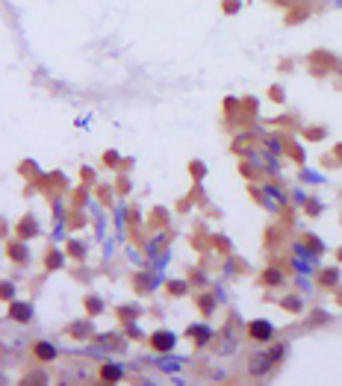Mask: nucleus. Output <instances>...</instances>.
Wrapping results in <instances>:
<instances>
[{"mask_svg": "<svg viewBox=\"0 0 342 386\" xmlns=\"http://www.w3.org/2000/svg\"><path fill=\"white\" fill-rule=\"evenodd\" d=\"M100 375H104V380H109V383H115L118 377H121V369H118V365H106V369L100 372Z\"/></svg>", "mask_w": 342, "mask_h": 386, "instance_id": "39448f33", "label": "nucleus"}, {"mask_svg": "<svg viewBox=\"0 0 342 386\" xmlns=\"http://www.w3.org/2000/svg\"><path fill=\"white\" fill-rule=\"evenodd\" d=\"M12 316H15V318H21V321H27V318H30V310H27L24 304H15V310H12Z\"/></svg>", "mask_w": 342, "mask_h": 386, "instance_id": "423d86ee", "label": "nucleus"}, {"mask_svg": "<svg viewBox=\"0 0 342 386\" xmlns=\"http://www.w3.org/2000/svg\"><path fill=\"white\" fill-rule=\"evenodd\" d=\"M35 357H38V360H53V357H56V348L47 345V342H38V345H35Z\"/></svg>", "mask_w": 342, "mask_h": 386, "instance_id": "20e7f679", "label": "nucleus"}, {"mask_svg": "<svg viewBox=\"0 0 342 386\" xmlns=\"http://www.w3.org/2000/svg\"><path fill=\"white\" fill-rule=\"evenodd\" d=\"M280 354H283V348H274L271 354H254V357H251V365H248L251 375H266V372L271 369V363H274Z\"/></svg>", "mask_w": 342, "mask_h": 386, "instance_id": "f257e3e1", "label": "nucleus"}, {"mask_svg": "<svg viewBox=\"0 0 342 386\" xmlns=\"http://www.w3.org/2000/svg\"><path fill=\"white\" fill-rule=\"evenodd\" d=\"M195 336H198V342H204L207 339V330L204 328H192V339H195Z\"/></svg>", "mask_w": 342, "mask_h": 386, "instance_id": "0eeeda50", "label": "nucleus"}, {"mask_svg": "<svg viewBox=\"0 0 342 386\" xmlns=\"http://www.w3.org/2000/svg\"><path fill=\"white\" fill-rule=\"evenodd\" d=\"M251 336L254 339H271V324L269 321H251Z\"/></svg>", "mask_w": 342, "mask_h": 386, "instance_id": "f03ea898", "label": "nucleus"}, {"mask_svg": "<svg viewBox=\"0 0 342 386\" xmlns=\"http://www.w3.org/2000/svg\"><path fill=\"white\" fill-rule=\"evenodd\" d=\"M151 342H153V348H156V351H168V348L174 345V336H171V333H156Z\"/></svg>", "mask_w": 342, "mask_h": 386, "instance_id": "7ed1b4c3", "label": "nucleus"}, {"mask_svg": "<svg viewBox=\"0 0 342 386\" xmlns=\"http://www.w3.org/2000/svg\"><path fill=\"white\" fill-rule=\"evenodd\" d=\"M283 307H286V310H298V298H286Z\"/></svg>", "mask_w": 342, "mask_h": 386, "instance_id": "6e6552de", "label": "nucleus"}]
</instances>
